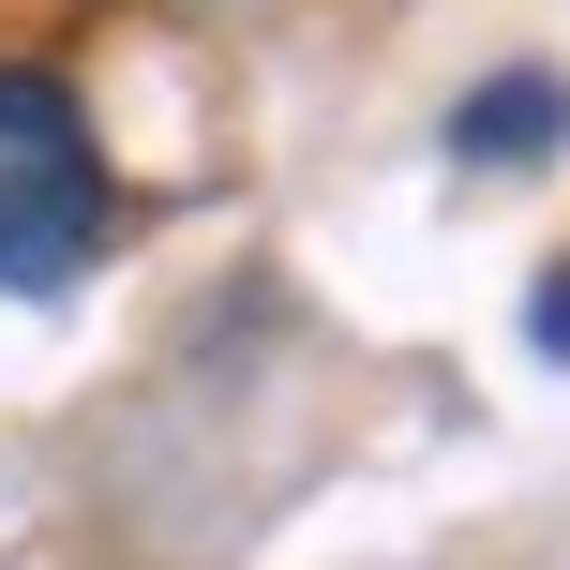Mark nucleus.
I'll use <instances>...</instances> for the list:
<instances>
[{"label":"nucleus","instance_id":"1","mask_svg":"<svg viewBox=\"0 0 570 570\" xmlns=\"http://www.w3.org/2000/svg\"><path fill=\"white\" fill-rule=\"evenodd\" d=\"M106 240H120V180L90 150V106L0 60V301H60Z\"/></svg>","mask_w":570,"mask_h":570},{"label":"nucleus","instance_id":"2","mask_svg":"<svg viewBox=\"0 0 570 570\" xmlns=\"http://www.w3.org/2000/svg\"><path fill=\"white\" fill-rule=\"evenodd\" d=\"M556 150H570V76H541V60H511L451 106V166H556Z\"/></svg>","mask_w":570,"mask_h":570},{"label":"nucleus","instance_id":"3","mask_svg":"<svg viewBox=\"0 0 570 570\" xmlns=\"http://www.w3.org/2000/svg\"><path fill=\"white\" fill-rule=\"evenodd\" d=\"M525 345H541V361H570V256L525 285Z\"/></svg>","mask_w":570,"mask_h":570}]
</instances>
